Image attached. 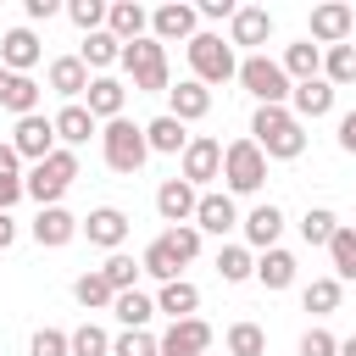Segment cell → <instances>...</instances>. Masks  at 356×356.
<instances>
[{
	"instance_id": "cell-1",
	"label": "cell",
	"mask_w": 356,
	"mask_h": 356,
	"mask_svg": "<svg viewBox=\"0 0 356 356\" xmlns=\"http://www.w3.org/2000/svg\"><path fill=\"white\" fill-rule=\"evenodd\" d=\"M250 145L267 156V161H295L306 150V128L289 117V106H256L250 117Z\"/></svg>"
},
{
	"instance_id": "cell-2",
	"label": "cell",
	"mask_w": 356,
	"mask_h": 356,
	"mask_svg": "<svg viewBox=\"0 0 356 356\" xmlns=\"http://www.w3.org/2000/svg\"><path fill=\"white\" fill-rule=\"evenodd\" d=\"M72 178H78V150H61L56 145L44 161H33L22 172V195L39 200V206H61V195L72 189Z\"/></svg>"
},
{
	"instance_id": "cell-3",
	"label": "cell",
	"mask_w": 356,
	"mask_h": 356,
	"mask_svg": "<svg viewBox=\"0 0 356 356\" xmlns=\"http://www.w3.org/2000/svg\"><path fill=\"white\" fill-rule=\"evenodd\" d=\"M100 156H106V167H111V172L134 178V172L150 161L145 128H139V122H128V117H117V122H100Z\"/></svg>"
},
{
	"instance_id": "cell-4",
	"label": "cell",
	"mask_w": 356,
	"mask_h": 356,
	"mask_svg": "<svg viewBox=\"0 0 356 356\" xmlns=\"http://www.w3.org/2000/svg\"><path fill=\"white\" fill-rule=\"evenodd\" d=\"M122 72L134 78V89H139V95H167V89H172L167 44H156L150 33H145V39H134V44H122Z\"/></svg>"
},
{
	"instance_id": "cell-5",
	"label": "cell",
	"mask_w": 356,
	"mask_h": 356,
	"mask_svg": "<svg viewBox=\"0 0 356 356\" xmlns=\"http://www.w3.org/2000/svg\"><path fill=\"white\" fill-rule=\"evenodd\" d=\"M184 50H189V72H195V83H206V89H211V83H228V78L239 72L234 44H228L222 33H195Z\"/></svg>"
},
{
	"instance_id": "cell-6",
	"label": "cell",
	"mask_w": 356,
	"mask_h": 356,
	"mask_svg": "<svg viewBox=\"0 0 356 356\" xmlns=\"http://www.w3.org/2000/svg\"><path fill=\"white\" fill-rule=\"evenodd\" d=\"M234 78L245 83V95H250L256 106H289V78H284V67H278L267 50H261V56H245Z\"/></svg>"
},
{
	"instance_id": "cell-7",
	"label": "cell",
	"mask_w": 356,
	"mask_h": 356,
	"mask_svg": "<svg viewBox=\"0 0 356 356\" xmlns=\"http://www.w3.org/2000/svg\"><path fill=\"white\" fill-rule=\"evenodd\" d=\"M222 184H228V195H256L267 184V156L250 145V134L222 145Z\"/></svg>"
},
{
	"instance_id": "cell-8",
	"label": "cell",
	"mask_w": 356,
	"mask_h": 356,
	"mask_svg": "<svg viewBox=\"0 0 356 356\" xmlns=\"http://www.w3.org/2000/svg\"><path fill=\"white\" fill-rule=\"evenodd\" d=\"M306 39L317 44V50H328V44H350V28H356V11L345 6V0H323V6H312V17H306Z\"/></svg>"
},
{
	"instance_id": "cell-9",
	"label": "cell",
	"mask_w": 356,
	"mask_h": 356,
	"mask_svg": "<svg viewBox=\"0 0 356 356\" xmlns=\"http://www.w3.org/2000/svg\"><path fill=\"white\" fill-rule=\"evenodd\" d=\"M184 184H211V178H222V139H211V134H189V145H184Z\"/></svg>"
},
{
	"instance_id": "cell-10",
	"label": "cell",
	"mask_w": 356,
	"mask_h": 356,
	"mask_svg": "<svg viewBox=\"0 0 356 356\" xmlns=\"http://www.w3.org/2000/svg\"><path fill=\"white\" fill-rule=\"evenodd\" d=\"M200 33V17H195V6H184V0H167V6H156L150 11V39L156 44H189Z\"/></svg>"
},
{
	"instance_id": "cell-11",
	"label": "cell",
	"mask_w": 356,
	"mask_h": 356,
	"mask_svg": "<svg viewBox=\"0 0 356 356\" xmlns=\"http://www.w3.org/2000/svg\"><path fill=\"white\" fill-rule=\"evenodd\" d=\"M195 228L200 234H234L239 228V206H234V195L228 189H200V200H195Z\"/></svg>"
},
{
	"instance_id": "cell-12",
	"label": "cell",
	"mask_w": 356,
	"mask_h": 356,
	"mask_svg": "<svg viewBox=\"0 0 356 356\" xmlns=\"http://www.w3.org/2000/svg\"><path fill=\"white\" fill-rule=\"evenodd\" d=\"M273 39V11L267 6H239L234 11V22H228V44H239V50H250V56H261V44Z\"/></svg>"
},
{
	"instance_id": "cell-13",
	"label": "cell",
	"mask_w": 356,
	"mask_h": 356,
	"mask_svg": "<svg viewBox=\"0 0 356 356\" xmlns=\"http://www.w3.org/2000/svg\"><path fill=\"white\" fill-rule=\"evenodd\" d=\"M334 111V83L328 78H306V83H289V117L306 128V122H317V117H328Z\"/></svg>"
},
{
	"instance_id": "cell-14",
	"label": "cell",
	"mask_w": 356,
	"mask_h": 356,
	"mask_svg": "<svg viewBox=\"0 0 356 356\" xmlns=\"http://www.w3.org/2000/svg\"><path fill=\"white\" fill-rule=\"evenodd\" d=\"M11 150L22 156V161H44L50 150H56V122L50 117H17V128H11Z\"/></svg>"
},
{
	"instance_id": "cell-15",
	"label": "cell",
	"mask_w": 356,
	"mask_h": 356,
	"mask_svg": "<svg viewBox=\"0 0 356 356\" xmlns=\"http://www.w3.org/2000/svg\"><path fill=\"white\" fill-rule=\"evenodd\" d=\"M78 234H83L89 245H100V250H117V245L128 239V211H117V206H95L89 217H78Z\"/></svg>"
},
{
	"instance_id": "cell-16",
	"label": "cell",
	"mask_w": 356,
	"mask_h": 356,
	"mask_svg": "<svg viewBox=\"0 0 356 356\" xmlns=\"http://www.w3.org/2000/svg\"><path fill=\"white\" fill-rule=\"evenodd\" d=\"M106 33H111L117 44L145 39V33H150V11H145L139 0H111V6H106Z\"/></svg>"
},
{
	"instance_id": "cell-17",
	"label": "cell",
	"mask_w": 356,
	"mask_h": 356,
	"mask_svg": "<svg viewBox=\"0 0 356 356\" xmlns=\"http://www.w3.org/2000/svg\"><path fill=\"white\" fill-rule=\"evenodd\" d=\"M122 106H128V89L117 83V78H89V89H83V111L95 117V122H117L122 117Z\"/></svg>"
},
{
	"instance_id": "cell-18",
	"label": "cell",
	"mask_w": 356,
	"mask_h": 356,
	"mask_svg": "<svg viewBox=\"0 0 356 356\" xmlns=\"http://www.w3.org/2000/svg\"><path fill=\"white\" fill-rule=\"evenodd\" d=\"M195 200H200V189H195V184H184V178H167V184L156 189V211H161V222H167V228L195 222Z\"/></svg>"
},
{
	"instance_id": "cell-19",
	"label": "cell",
	"mask_w": 356,
	"mask_h": 356,
	"mask_svg": "<svg viewBox=\"0 0 356 356\" xmlns=\"http://www.w3.org/2000/svg\"><path fill=\"white\" fill-rule=\"evenodd\" d=\"M44 250H61V245H72L78 239V217L67 211V206H39V217H33V228H28Z\"/></svg>"
},
{
	"instance_id": "cell-20",
	"label": "cell",
	"mask_w": 356,
	"mask_h": 356,
	"mask_svg": "<svg viewBox=\"0 0 356 356\" xmlns=\"http://www.w3.org/2000/svg\"><path fill=\"white\" fill-rule=\"evenodd\" d=\"M206 111H211V89H206V83L184 78V83H172V89H167V117H178L184 128H189V122H200Z\"/></svg>"
},
{
	"instance_id": "cell-21",
	"label": "cell",
	"mask_w": 356,
	"mask_h": 356,
	"mask_svg": "<svg viewBox=\"0 0 356 356\" xmlns=\"http://www.w3.org/2000/svg\"><path fill=\"white\" fill-rule=\"evenodd\" d=\"M239 228H245V250H273L278 234H284V211L273 200H261L250 217H239Z\"/></svg>"
},
{
	"instance_id": "cell-22",
	"label": "cell",
	"mask_w": 356,
	"mask_h": 356,
	"mask_svg": "<svg viewBox=\"0 0 356 356\" xmlns=\"http://www.w3.org/2000/svg\"><path fill=\"white\" fill-rule=\"evenodd\" d=\"M39 56H44V44H39L33 28H11V33L0 39V67H6V72H33Z\"/></svg>"
},
{
	"instance_id": "cell-23",
	"label": "cell",
	"mask_w": 356,
	"mask_h": 356,
	"mask_svg": "<svg viewBox=\"0 0 356 356\" xmlns=\"http://www.w3.org/2000/svg\"><path fill=\"white\" fill-rule=\"evenodd\" d=\"M50 122H56V145H61V150H78V145H89V134H100V122H95L89 111H83V100L61 106V111H56Z\"/></svg>"
},
{
	"instance_id": "cell-24",
	"label": "cell",
	"mask_w": 356,
	"mask_h": 356,
	"mask_svg": "<svg viewBox=\"0 0 356 356\" xmlns=\"http://www.w3.org/2000/svg\"><path fill=\"white\" fill-rule=\"evenodd\" d=\"M0 111L33 117V111H39V83H33L28 72H6V67H0Z\"/></svg>"
},
{
	"instance_id": "cell-25",
	"label": "cell",
	"mask_w": 356,
	"mask_h": 356,
	"mask_svg": "<svg viewBox=\"0 0 356 356\" xmlns=\"http://www.w3.org/2000/svg\"><path fill=\"white\" fill-rule=\"evenodd\" d=\"M211 339H217V334H211V323H206V317H184V323H172V328L161 334V350H178V356H200Z\"/></svg>"
},
{
	"instance_id": "cell-26",
	"label": "cell",
	"mask_w": 356,
	"mask_h": 356,
	"mask_svg": "<svg viewBox=\"0 0 356 356\" xmlns=\"http://www.w3.org/2000/svg\"><path fill=\"white\" fill-rule=\"evenodd\" d=\"M44 78H50V89H56L67 106H72V100H83V89H89V67H83L78 56H56Z\"/></svg>"
},
{
	"instance_id": "cell-27",
	"label": "cell",
	"mask_w": 356,
	"mask_h": 356,
	"mask_svg": "<svg viewBox=\"0 0 356 356\" xmlns=\"http://www.w3.org/2000/svg\"><path fill=\"white\" fill-rule=\"evenodd\" d=\"M156 312H167L172 323H184V317H200V289H195L189 278H172V284H161V289H156Z\"/></svg>"
},
{
	"instance_id": "cell-28",
	"label": "cell",
	"mask_w": 356,
	"mask_h": 356,
	"mask_svg": "<svg viewBox=\"0 0 356 356\" xmlns=\"http://www.w3.org/2000/svg\"><path fill=\"white\" fill-rule=\"evenodd\" d=\"M145 145H150L156 156H184L189 128H184L178 117H167V111H161V117H150V122H145Z\"/></svg>"
},
{
	"instance_id": "cell-29",
	"label": "cell",
	"mask_w": 356,
	"mask_h": 356,
	"mask_svg": "<svg viewBox=\"0 0 356 356\" xmlns=\"http://www.w3.org/2000/svg\"><path fill=\"white\" fill-rule=\"evenodd\" d=\"M256 284H261V289H289V284H295V256H289L284 245L261 250V256H256Z\"/></svg>"
},
{
	"instance_id": "cell-30",
	"label": "cell",
	"mask_w": 356,
	"mask_h": 356,
	"mask_svg": "<svg viewBox=\"0 0 356 356\" xmlns=\"http://www.w3.org/2000/svg\"><path fill=\"white\" fill-rule=\"evenodd\" d=\"M111 317H117L122 328H150V317H156V295H145V289H122V295H111Z\"/></svg>"
},
{
	"instance_id": "cell-31",
	"label": "cell",
	"mask_w": 356,
	"mask_h": 356,
	"mask_svg": "<svg viewBox=\"0 0 356 356\" xmlns=\"http://www.w3.org/2000/svg\"><path fill=\"white\" fill-rule=\"evenodd\" d=\"M78 61L89 67V78H100L111 61H122V44H117L106 28H100V33H83V44H78Z\"/></svg>"
},
{
	"instance_id": "cell-32",
	"label": "cell",
	"mask_w": 356,
	"mask_h": 356,
	"mask_svg": "<svg viewBox=\"0 0 356 356\" xmlns=\"http://www.w3.org/2000/svg\"><path fill=\"white\" fill-rule=\"evenodd\" d=\"M278 67H284V78H289V83L323 78V50H317L312 39H300V44H289V50H284V61H278Z\"/></svg>"
},
{
	"instance_id": "cell-33",
	"label": "cell",
	"mask_w": 356,
	"mask_h": 356,
	"mask_svg": "<svg viewBox=\"0 0 356 356\" xmlns=\"http://www.w3.org/2000/svg\"><path fill=\"white\" fill-rule=\"evenodd\" d=\"M139 273L156 278V284H172V278H184V261H178V256L161 245V234H156V239L145 245V256H139Z\"/></svg>"
},
{
	"instance_id": "cell-34",
	"label": "cell",
	"mask_w": 356,
	"mask_h": 356,
	"mask_svg": "<svg viewBox=\"0 0 356 356\" xmlns=\"http://www.w3.org/2000/svg\"><path fill=\"white\" fill-rule=\"evenodd\" d=\"M339 295H345V284L328 273V278H312V284L300 289V306H306L312 317H328V312H339Z\"/></svg>"
},
{
	"instance_id": "cell-35",
	"label": "cell",
	"mask_w": 356,
	"mask_h": 356,
	"mask_svg": "<svg viewBox=\"0 0 356 356\" xmlns=\"http://www.w3.org/2000/svg\"><path fill=\"white\" fill-rule=\"evenodd\" d=\"M328 256H334V278H339V284H350V278H356V228H350V222H339V228H334Z\"/></svg>"
},
{
	"instance_id": "cell-36",
	"label": "cell",
	"mask_w": 356,
	"mask_h": 356,
	"mask_svg": "<svg viewBox=\"0 0 356 356\" xmlns=\"http://www.w3.org/2000/svg\"><path fill=\"white\" fill-rule=\"evenodd\" d=\"M217 278H222V284H245V278H256V256H250L245 245H222V250H217Z\"/></svg>"
},
{
	"instance_id": "cell-37",
	"label": "cell",
	"mask_w": 356,
	"mask_h": 356,
	"mask_svg": "<svg viewBox=\"0 0 356 356\" xmlns=\"http://www.w3.org/2000/svg\"><path fill=\"white\" fill-rule=\"evenodd\" d=\"M72 300H78L83 312H111V284H106L100 273H78V278H72Z\"/></svg>"
},
{
	"instance_id": "cell-38",
	"label": "cell",
	"mask_w": 356,
	"mask_h": 356,
	"mask_svg": "<svg viewBox=\"0 0 356 356\" xmlns=\"http://www.w3.org/2000/svg\"><path fill=\"white\" fill-rule=\"evenodd\" d=\"M323 78H328L334 89L356 83V44H328V50H323Z\"/></svg>"
},
{
	"instance_id": "cell-39",
	"label": "cell",
	"mask_w": 356,
	"mask_h": 356,
	"mask_svg": "<svg viewBox=\"0 0 356 356\" xmlns=\"http://www.w3.org/2000/svg\"><path fill=\"white\" fill-rule=\"evenodd\" d=\"M95 273L111 284V295H122V289H139V284H134V278H139V261H134V256H122V250H111V256H106Z\"/></svg>"
},
{
	"instance_id": "cell-40",
	"label": "cell",
	"mask_w": 356,
	"mask_h": 356,
	"mask_svg": "<svg viewBox=\"0 0 356 356\" xmlns=\"http://www.w3.org/2000/svg\"><path fill=\"white\" fill-rule=\"evenodd\" d=\"M67 356H111V334L100 323H83L67 334Z\"/></svg>"
},
{
	"instance_id": "cell-41",
	"label": "cell",
	"mask_w": 356,
	"mask_h": 356,
	"mask_svg": "<svg viewBox=\"0 0 356 356\" xmlns=\"http://www.w3.org/2000/svg\"><path fill=\"white\" fill-rule=\"evenodd\" d=\"M334 228H339V217H334L328 206H306V217H300V239H306V245H323V250H328Z\"/></svg>"
},
{
	"instance_id": "cell-42",
	"label": "cell",
	"mask_w": 356,
	"mask_h": 356,
	"mask_svg": "<svg viewBox=\"0 0 356 356\" xmlns=\"http://www.w3.org/2000/svg\"><path fill=\"white\" fill-rule=\"evenodd\" d=\"M228 356H267L261 323H234V328H228Z\"/></svg>"
},
{
	"instance_id": "cell-43",
	"label": "cell",
	"mask_w": 356,
	"mask_h": 356,
	"mask_svg": "<svg viewBox=\"0 0 356 356\" xmlns=\"http://www.w3.org/2000/svg\"><path fill=\"white\" fill-rule=\"evenodd\" d=\"M111 356H161V339L150 328H122L111 339Z\"/></svg>"
},
{
	"instance_id": "cell-44",
	"label": "cell",
	"mask_w": 356,
	"mask_h": 356,
	"mask_svg": "<svg viewBox=\"0 0 356 356\" xmlns=\"http://www.w3.org/2000/svg\"><path fill=\"white\" fill-rule=\"evenodd\" d=\"M161 245H167L178 261H195V256H200V228H195V222H178V228L161 234Z\"/></svg>"
},
{
	"instance_id": "cell-45",
	"label": "cell",
	"mask_w": 356,
	"mask_h": 356,
	"mask_svg": "<svg viewBox=\"0 0 356 356\" xmlns=\"http://www.w3.org/2000/svg\"><path fill=\"white\" fill-rule=\"evenodd\" d=\"M61 11H67L83 33H100V28H106V0H67Z\"/></svg>"
},
{
	"instance_id": "cell-46",
	"label": "cell",
	"mask_w": 356,
	"mask_h": 356,
	"mask_svg": "<svg viewBox=\"0 0 356 356\" xmlns=\"http://www.w3.org/2000/svg\"><path fill=\"white\" fill-rule=\"evenodd\" d=\"M300 356H339V339L328 328H306L300 334Z\"/></svg>"
},
{
	"instance_id": "cell-47",
	"label": "cell",
	"mask_w": 356,
	"mask_h": 356,
	"mask_svg": "<svg viewBox=\"0 0 356 356\" xmlns=\"http://www.w3.org/2000/svg\"><path fill=\"white\" fill-rule=\"evenodd\" d=\"M28 356H67V334L61 328H39L28 339Z\"/></svg>"
},
{
	"instance_id": "cell-48",
	"label": "cell",
	"mask_w": 356,
	"mask_h": 356,
	"mask_svg": "<svg viewBox=\"0 0 356 356\" xmlns=\"http://www.w3.org/2000/svg\"><path fill=\"white\" fill-rule=\"evenodd\" d=\"M234 11H239L234 0H200L195 6V17H206V22H234Z\"/></svg>"
},
{
	"instance_id": "cell-49",
	"label": "cell",
	"mask_w": 356,
	"mask_h": 356,
	"mask_svg": "<svg viewBox=\"0 0 356 356\" xmlns=\"http://www.w3.org/2000/svg\"><path fill=\"white\" fill-rule=\"evenodd\" d=\"M22 17L28 22H50V17H61V0H22Z\"/></svg>"
},
{
	"instance_id": "cell-50",
	"label": "cell",
	"mask_w": 356,
	"mask_h": 356,
	"mask_svg": "<svg viewBox=\"0 0 356 356\" xmlns=\"http://www.w3.org/2000/svg\"><path fill=\"white\" fill-rule=\"evenodd\" d=\"M22 200V172H0V211H11Z\"/></svg>"
},
{
	"instance_id": "cell-51",
	"label": "cell",
	"mask_w": 356,
	"mask_h": 356,
	"mask_svg": "<svg viewBox=\"0 0 356 356\" xmlns=\"http://www.w3.org/2000/svg\"><path fill=\"white\" fill-rule=\"evenodd\" d=\"M339 150H345V156H356V106L339 117Z\"/></svg>"
},
{
	"instance_id": "cell-52",
	"label": "cell",
	"mask_w": 356,
	"mask_h": 356,
	"mask_svg": "<svg viewBox=\"0 0 356 356\" xmlns=\"http://www.w3.org/2000/svg\"><path fill=\"white\" fill-rule=\"evenodd\" d=\"M17 245V222H11V211H0V250H11Z\"/></svg>"
},
{
	"instance_id": "cell-53",
	"label": "cell",
	"mask_w": 356,
	"mask_h": 356,
	"mask_svg": "<svg viewBox=\"0 0 356 356\" xmlns=\"http://www.w3.org/2000/svg\"><path fill=\"white\" fill-rule=\"evenodd\" d=\"M17 161H22V156L11 150V139H0V172H17Z\"/></svg>"
},
{
	"instance_id": "cell-54",
	"label": "cell",
	"mask_w": 356,
	"mask_h": 356,
	"mask_svg": "<svg viewBox=\"0 0 356 356\" xmlns=\"http://www.w3.org/2000/svg\"><path fill=\"white\" fill-rule=\"evenodd\" d=\"M339 356H356V334H350V339H339Z\"/></svg>"
},
{
	"instance_id": "cell-55",
	"label": "cell",
	"mask_w": 356,
	"mask_h": 356,
	"mask_svg": "<svg viewBox=\"0 0 356 356\" xmlns=\"http://www.w3.org/2000/svg\"><path fill=\"white\" fill-rule=\"evenodd\" d=\"M161 356H178V350H161Z\"/></svg>"
}]
</instances>
